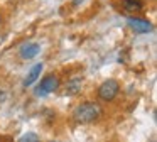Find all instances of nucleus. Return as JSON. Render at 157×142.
<instances>
[{
  "mask_svg": "<svg viewBox=\"0 0 157 142\" xmlns=\"http://www.w3.org/2000/svg\"><path fill=\"white\" fill-rule=\"evenodd\" d=\"M101 113V108L95 101H85V103L78 105L73 112V120L76 124H91Z\"/></svg>",
  "mask_w": 157,
  "mask_h": 142,
  "instance_id": "1",
  "label": "nucleus"
},
{
  "mask_svg": "<svg viewBox=\"0 0 157 142\" xmlns=\"http://www.w3.org/2000/svg\"><path fill=\"white\" fill-rule=\"evenodd\" d=\"M118 91H120L118 81H115V80H106V81H103V83L100 85V88H98V97L101 98V100H105V101H112V100H115V97L118 95Z\"/></svg>",
  "mask_w": 157,
  "mask_h": 142,
  "instance_id": "2",
  "label": "nucleus"
},
{
  "mask_svg": "<svg viewBox=\"0 0 157 142\" xmlns=\"http://www.w3.org/2000/svg\"><path fill=\"white\" fill-rule=\"evenodd\" d=\"M58 88H59L58 76H54V74H48V76H44L41 80V85L36 88V95H37V97H44V95H48V93L56 91Z\"/></svg>",
  "mask_w": 157,
  "mask_h": 142,
  "instance_id": "3",
  "label": "nucleus"
},
{
  "mask_svg": "<svg viewBox=\"0 0 157 142\" xmlns=\"http://www.w3.org/2000/svg\"><path fill=\"white\" fill-rule=\"evenodd\" d=\"M127 24H128L130 29L139 32V34H147V32L152 30V24L145 19H140V17H128V19H127Z\"/></svg>",
  "mask_w": 157,
  "mask_h": 142,
  "instance_id": "4",
  "label": "nucleus"
},
{
  "mask_svg": "<svg viewBox=\"0 0 157 142\" xmlns=\"http://www.w3.org/2000/svg\"><path fill=\"white\" fill-rule=\"evenodd\" d=\"M39 44H31V42H27V44H24V46L21 47V57L22 59H32V57H36L39 54Z\"/></svg>",
  "mask_w": 157,
  "mask_h": 142,
  "instance_id": "5",
  "label": "nucleus"
},
{
  "mask_svg": "<svg viewBox=\"0 0 157 142\" xmlns=\"http://www.w3.org/2000/svg\"><path fill=\"white\" fill-rule=\"evenodd\" d=\"M42 63L36 64V66H32L31 69H29L27 76H25L24 80V86H31V85H34V81H37V78L41 76V71H42Z\"/></svg>",
  "mask_w": 157,
  "mask_h": 142,
  "instance_id": "6",
  "label": "nucleus"
},
{
  "mask_svg": "<svg viewBox=\"0 0 157 142\" xmlns=\"http://www.w3.org/2000/svg\"><path fill=\"white\" fill-rule=\"evenodd\" d=\"M81 83H83V78H73L66 86V95H71V97L78 95L79 90H81Z\"/></svg>",
  "mask_w": 157,
  "mask_h": 142,
  "instance_id": "7",
  "label": "nucleus"
},
{
  "mask_svg": "<svg viewBox=\"0 0 157 142\" xmlns=\"http://www.w3.org/2000/svg\"><path fill=\"white\" fill-rule=\"evenodd\" d=\"M123 9L130 14H137L144 9V5L140 0H123Z\"/></svg>",
  "mask_w": 157,
  "mask_h": 142,
  "instance_id": "8",
  "label": "nucleus"
},
{
  "mask_svg": "<svg viewBox=\"0 0 157 142\" xmlns=\"http://www.w3.org/2000/svg\"><path fill=\"white\" fill-rule=\"evenodd\" d=\"M19 142H41L39 140V137L36 134H32V132H29V134H24L21 139H19Z\"/></svg>",
  "mask_w": 157,
  "mask_h": 142,
  "instance_id": "9",
  "label": "nucleus"
},
{
  "mask_svg": "<svg viewBox=\"0 0 157 142\" xmlns=\"http://www.w3.org/2000/svg\"><path fill=\"white\" fill-rule=\"evenodd\" d=\"M4 100H5V91H2V90H0V103H2Z\"/></svg>",
  "mask_w": 157,
  "mask_h": 142,
  "instance_id": "10",
  "label": "nucleus"
},
{
  "mask_svg": "<svg viewBox=\"0 0 157 142\" xmlns=\"http://www.w3.org/2000/svg\"><path fill=\"white\" fill-rule=\"evenodd\" d=\"M83 0H73V3H75V5H78V3H81Z\"/></svg>",
  "mask_w": 157,
  "mask_h": 142,
  "instance_id": "11",
  "label": "nucleus"
},
{
  "mask_svg": "<svg viewBox=\"0 0 157 142\" xmlns=\"http://www.w3.org/2000/svg\"><path fill=\"white\" fill-rule=\"evenodd\" d=\"M152 142H155V140H152Z\"/></svg>",
  "mask_w": 157,
  "mask_h": 142,
  "instance_id": "12",
  "label": "nucleus"
}]
</instances>
